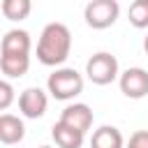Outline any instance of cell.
I'll list each match as a JSON object with an SVG mask.
<instances>
[{
    "mask_svg": "<svg viewBox=\"0 0 148 148\" xmlns=\"http://www.w3.org/2000/svg\"><path fill=\"white\" fill-rule=\"evenodd\" d=\"M72 51V32L65 23H46L37 42V60L46 67H58Z\"/></svg>",
    "mask_w": 148,
    "mask_h": 148,
    "instance_id": "obj_1",
    "label": "cell"
},
{
    "mask_svg": "<svg viewBox=\"0 0 148 148\" xmlns=\"http://www.w3.org/2000/svg\"><path fill=\"white\" fill-rule=\"evenodd\" d=\"M46 88H49L51 97L67 102L83 92V76L74 67H56V72L49 74V79H46Z\"/></svg>",
    "mask_w": 148,
    "mask_h": 148,
    "instance_id": "obj_2",
    "label": "cell"
},
{
    "mask_svg": "<svg viewBox=\"0 0 148 148\" xmlns=\"http://www.w3.org/2000/svg\"><path fill=\"white\" fill-rule=\"evenodd\" d=\"M86 76L95 83V86H109L120 76V67H118V58L109 51H97L88 58L86 62Z\"/></svg>",
    "mask_w": 148,
    "mask_h": 148,
    "instance_id": "obj_3",
    "label": "cell"
},
{
    "mask_svg": "<svg viewBox=\"0 0 148 148\" xmlns=\"http://www.w3.org/2000/svg\"><path fill=\"white\" fill-rule=\"evenodd\" d=\"M120 5L118 0H90L83 9V18L92 30H106L118 21Z\"/></svg>",
    "mask_w": 148,
    "mask_h": 148,
    "instance_id": "obj_4",
    "label": "cell"
},
{
    "mask_svg": "<svg viewBox=\"0 0 148 148\" xmlns=\"http://www.w3.org/2000/svg\"><path fill=\"white\" fill-rule=\"evenodd\" d=\"M120 92L130 99H143L148 95V72L143 67H127L118 76Z\"/></svg>",
    "mask_w": 148,
    "mask_h": 148,
    "instance_id": "obj_5",
    "label": "cell"
},
{
    "mask_svg": "<svg viewBox=\"0 0 148 148\" xmlns=\"http://www.w3.org/2000/svg\"><path fill=\"white\" fill-rule=\"evenodd\" d=\"M49 109V95L32 86V88H25L21 95H18V111L25 116V118H42Z\"/></svg>",
    "mask_w": 148,
    "mask_h": 148,
    "instance_id": "obj_6",
    "label": "cell"
},
{
    "mask_svg": "<svg viewBox=\"0 0 148 148\" xmlns=\"http://www.w3.org/2000/svg\"><path fill=\"white\" fill-rule=\"evenodd\" d=\"M92 120H95L92 109H90L88 104H83V102L67 104V106L62 109V113H60V123L69 125L72 130H76V132H81V134H86V132L92 127Z\"/></svg>",
    "mask_w": 148,
    "mask_h": 148,
    "instance_id": "obj_7",
    "label": "cell"
},
{
    "mask_svg": "<svg viewBox=\"0 0 148 148\" xmlns=\"http://www.w3.org/2000/svg\"><path fill=\"white\" fill-rule=\"evenodd\" d=\"M30 49H32L30 32H28V30H21V28L7 30V32H5V37L0 39V56H7V53L30 56Z\"/></svg>",
    "mask_w": 148,
    "mask_h": 148,
    "instance_id": "obj_8",
    "label": "cell"
},
{
    "mask_svg": "<svg viewBox=\"0 0 148 148\" xmlns=\"http://www.w3.org/2000/svg\"><path fill=\"white\" fill-rule=\"evenodd\" d=\"M23 136H25L23 120L14 113H0V143L14 146V143H21Z\"/></svg>",
    "mask_w": 148,
    "mask_h": 148,
    "instance_id": "obj_9",
    "label": "cell"
},
{
    "mask_svg": "<svg viewBox=\"0 0 148 148\" xmlns=\"http://www.w3.org/2000/svg\"><path fill=\"white\" fill-rule=\"evenodd\" d=\"M90 148H125L123 132L113 125H102L90 136Z\"/></svg>",
    "mask_w": 148,
    "mask_h": 148,
    "instance_id": "obj_10",
    "label": "cell"
},
{
    "mask_svg": "<svg viewBox=\"0 0 148 148\" xmlns=\"http://www.w3.org/2000/svg\"><path fill=\"white\" fill-rule=\"evenodd\" d=\"M51 136H53V141H56L58 148H81L83 146V139H86V134L72 130L69 125H65L60 120L51 127Z\"/></svg>",
    "mask_w": 148,
    "mask_h": 148,
    "instance_id": "obj_11",
    "label": "cell"
},
{
    "mask_svg": "<svg viewBox=\"0 0 148 148\" xmlns=\"http://www.w3.org/2000/svg\"><path fill=\"white\" fill-rule=\"evenodd\" d=\"M0 69H2V74L9 76V79H21V76L28 74V69H30V56H21V53L0 56Z\"/></svg>",
    "mask_w": 148,
    "mask_h": 148,
    "instance_id": "obj_12",
    "label": "cell"
},
{
    "mask_svg": "<svg viewBox=\"0 0 148 148\" xmlns=\"http://www.w3.org/2000/svg\"><path fill=\"white\" fill-rule=\"evenodd\" d=\"M0 12L7 21H23L30 16L32 12V2L30 0H2L0 2Z\"/></svg>",
    "mask_w": 148,
    "mask_h": 148,
    "instance_id": "obj_13",
    "label": "cell"
},
{
    "mask_svg": "<svg viewBox=\"0 0 148 148\" xmlns=\"http://www.w3.org/2000/svg\"><path fill=\"white\" fill-rule=\"evenodd\" d=\"M127 18L134 28H148V0H134L127 9Z\"/></svg>",
    "mask_w": 148,
    "mask_h": 148,
    "instance_id": "obj_14",
    "label": "cell"
},
{
    "mask_svg": "<svg viewBox=\"0 0 148 148\" xmlns=\"http://www.w3.org/2000/svg\"><path fill=\"white\" fill-rule=\"evenodd\" d=\"M14 99H16V95H14V86H12L9 81L0 79V111L9 109V106L14 104Z\"/></svg>",
    "mask_w": 148,
    "mask_h": 148,
    "instance_id": "obj_15",
    "label": "cell"
},
{
    "mask_svg": "<svg viewBox=\"0 0 148 148\" xmlns=\"http://www.w3.org/2000/svg\"><path fill=\"white\" fill-rule=\"evenodd\" d=\"M125 148H148V130H136L127 139Z\"/></svg>",
    "mask_w": 148,
    "mask_h": 148,
    "instance_id": "obj_16",
    "label": "cell"
},
{
    "mask_svg": "<svg viewBox=\"0 0 148 148\" xmlns=\"http://www.w3.org/2000/svg\"><path fill=\"white\" fill-rule=\"evenodd\" d=\"M143 51H146V53H148V35H146V37H143Z\"/></svg>",
    "mask_w": 148,
    "mask_h": 148,
    "instance_id": "obj_17",
    "label": "cell"
},
{
    "mask_svg": "<svg viewBox=\"0 0 148 148\" xmlns=\"http://www.w3.org/2000/svg\"><path fill=\"white\" fill-rule=\"evenodd\" d=\"M39 148H53V146H39Z\"/></svg>",
    "mask_w": 148,
    "mask_h": 148,
    "instance_id": "obj_18",
    "label": "cell"
}]
</instances>
